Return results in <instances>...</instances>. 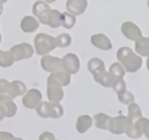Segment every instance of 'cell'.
Listing matches in <instances>:
<instances>
[{"mask_svg": "<svg viewBox=\"0 0 149 140\" xmlns=\"http://www.w3.org/2000/svg\"><path fill=\"white\" fill-rule=\"evenodd\" d=\"M111 88L117 94L124 93L127 90V85L123 78L116 79Z\"/></svg>", "mask_w": 149, "mask_h": 140, "instance_id": "obj_30", "label": "cell"}, {"mask_svg": "<svg viewBox=\"0 0 149 140\" xmlns=\"http://www.w3.org/2000/svg\"><path fill=\"white\" fill-rule=\"evenodd\" d=\"M91 43L95 48L102 50H109L112 48V44L110 39L104 34H96L91 36Z\"/></svg>", "mask_w": 149, "mask_h": 140, "instance_id": "obj_16", "label": "cell"}, {"mask_svg": "<svg viewBox=\"0 0 149 140\" xmlns=\"http://www.w3.org/2000/svg\"><path fill=\"white\" fill-rule=\"evenodd\" d=\"M7 0H0V4H3L4 3L7 2Z\"/></svg>", "mask_w": 149, "mask_h": 140, "instance_id": "obj_38", "label": "cell"}, {"mask_svg": "<svg viewBox=\"0 0 149 140\" xmlns=\"http://www.w3.org/2000/svg\"><path fill=\"white\" fill-rule=\"evenodd\" d=\"M62 64L63 69L70 74H75L79 71V58L76 54L70 52L64 55L62 59Z\"/></svg>", "mask_w": 149, "mask_h": 140, "instance_id": "obj_11", "label": "cell"}, {"mask_svg": "<svg viewBox=\"0 0 149 140\" xmlns=\"http://www.w3.org/2000/svg\"><path fill=\"white\" fill-rule=\"evenodd\" d=\"M50 7L46 2L42 1H37L33 4L32 11L34 16L39 19L42 24H47L48 17L50 13Z\"/></svg>", "mask_w": 149, "mask_h": 140, "instance_id": "obj_10", "label": "cell"}, {"mask_svg": "<svg viewBox=\"0 0 149 140\" xmlns=\"http://www.w3.org/2000/svg\"><path fill=\"white\" fill-rule=\"evenodd\" d=\"M135 128H137L140 134L145 135L149 139V120L146 118H140L134 123Z\"/></svg>", "mask_w": 149, "mask_h": 140, "instance_id": "obj_24", "label": "cell"}, {"mask_svg": "<svg viewBox=\"0 0 149 140\" xmlns=\"http://www.w3.org/2000/svg\"><path fill=\"white\" fill-rule=\"evenodd\" d=\"M111 118V116L105 113H102V112L95 114L93 116L95 125L96 128H99V129L107 130L108 124H109Z\"/></svg>", "mask_w": 149, "mask_h": 140, "instance_id": "obj_22", "label": "cell"}, {"mask_svg": "<svg viewBox=\"0 0 149 140\" xmlns=\"http://www.w3.org/2000/svg\"><path fill=\"white\" fill-rule=\"evenodd\" d=\"M57 47L59 48H67L71 44V36L68 34H61L55 38Z\"/></svg>", "mask_w": 149, "mask_h": 140, "instance_id": "obj_28", "label": "cell"}, {"mask_svg": "<svg viewBox=\"0 0 149 140\" xmlns=\"http://www.w3.org/2000/svg\"><path fill=\"white\" fill-rule=\"evenodd\" d=\"M0 107L4 110L5 117L12 118L17 113V105L13 99L4 94H0Z\"/></svg>", "mask_w": 149, "mask_h": 140, "instance_id": "obj_14", "label": "cell"}, {"mask_svg": "<svg viewBox=\"0 0 149 140\" xmlns=\"http://www.w3.org/2000/svg\"><path fill=\"white\" fill-rule=\"evenodd\" d=\"M47 93L49 102H60L64 96L62 86L49 76L47 78Z\"/></svg>", "mask_w": 149, "mask_h": 140, "instance_id": "obj_7", "label": "cell"}, {"mask_svg": "<svg viewBox=\"0 0 149 140\" xmlns=\"http://www.w3.org/2000/svg\"><path fill=\"white\" fill-rule=\"evenodd\" d=\"M116 58L127 72H136L143 64V58L135 54L129 47L119 48L116 52Z\"/></svg>", "mask_w": 149, "mask_h": 140, "instance_id": "obj_1", "label": "cell"}, {"mask_svg": "<svg viewBox=\"0 0 149 140\" xmlns=\"http://www.w3.org/2000/svg\"><path fill=\"white\" fill-rule=\"evenodd\" d=\"M143 117L142 111L138 104L131 102L128 104V119L130 123H134L137 120Z\"/></svg>", "mask_w": 149, "mask_h": 140, "instance_id": "obj_21", "label": "cell"}, {"mask_svg": "<svg viewBox=\"0 0 149 140\" xmlns=\"http://www.w3.org/2000/svg\"><path fill=\"white\" fill-rule=\"evenodd\" d=\"M41 65L42 69L47 72L52 73L63 69L62 59L52 55H43L41 59Z\"/></svg>", "mask_w": 149, "mask_h": 140, "instance_id": "obj_8", "label": "cell"}, {"mask_svg": "<svg viewBox=\"0 0 149 140\" xmlns=\"http://www.w3.org/2000/svg\"><path fill=\"white\" fill-rule=\"evenodd\" d=\"M10 52L13 55L15 61H19L22 59H29L31 58L34 53L32 45L26 42L13 46L10 48Z\"/></svg>", "mask_w": 149, "mask_h": 140, "instance_id": "obj_5", "label": "cell"}, {"mask_svg": "<svg viewBox=\"0 0 149 140\" xmlns=\"http://www.w3.org/2000/svg\"><path fill=\"white\" fill-rule=\"evenodd\" d=\"M49 77L58 82L62 87L68 85L71 83V76L68 72L65 71L64 69L60 70V71L52 72L49 75Z\"/></svg>", "mask_w": 149, "mask_h": 140, "instance_id": "obj_20", "label": "cell"}, {"mask_svg": "<svg viewBox=\"0 0 149 140\" xmlns=\"http://www.w3.org/2000/svg\"><path fill=\"white\" fill-rule=\"evenodd\" d=\"M130 124L127 117L125 115L111 118L108 124L107 130L113 134H122Z\"/></svg>", "mask_w": 149, "mask_h": 140, "instance_id": "obj_6", "label": "cell"}, {"mask_svg": "<svg viewBox=\"0 0 149 140\" xmlns=\"http://www.w3.org/2000/svg\"><path fill=\"white\" fill-rule=\"evenodd\" d=\"M87 67L90 72L94 77L95 82L98 83L99 79L106 71V66L103 60L99 58H91L87 64Z\"/></svg>", "mask_w": 149, "mask_h": 140, "instance_id": "obj_13", "label": "cell"}, {"mask_svg": "<svg viewBox=\"0 0 149 140\" xmlns=\"http://www.w3.org/2000/svg\"><path fill=\"white\" fill-rule=\"evenodd\" d=\"M117 95L119 102L125 105H128L131 102H135V96H133V94L131 92L127 91V90Z\"/></svg>", "mask_w": 149, "mask_h": 140, "instance_id": "obj_31", "label": "cell"}, {"mask_svg": "<svg viewBox=\"0 0 149 140\" xmlns=\"http://www.w3.org/2000/svg\"><path fill=\"white\" fill-rule=\"evenodd\" d=\"M36 113L42 118L58 119L63 115V107L59 102H40L35 108Z\"/></svg>", "mask_w": 149, "mask_h": 140, "instance_id": "obj_2", "label": "cell"}, {"mask_svg": "<svg viewBox=\"0 0 149 140\" xmlns=\"http://www.w3.org/2000/svg\"><path fill=\"white\" fill-rule=\"evenodd\" d=\"M121 31L127 39L132 41H135L142 36V32L141 29L131 21L123 23L121 27Z\"/></svg>", "mask_w": 149, "mask_h": 140, "instance_id": "obj_12", "label": "cell"}, {"mask_svg": "<svg viewBox=\"0 0 149 140\" xmlns=\"http://www.w3.org/2000/svg\"><path fill=\"white\" fill-rule=\"evenodd\" d=\"M93 119L90 115H84L78 117L76 128L79 134H84L93 125Z\"/></svg>", "mask_w": 149, "mask_h": 140, "instance_id": "obj_18", "label": "cell"}, {"mask_svg": "<svg viewBox=\"0 0 149 140\" xmlns=\"http://www.w3.org/2000/svg\"><path fill=\"white\" fill-rule=\"evenodd\" d=\"M135 51L143 57L149 55V38L141 36L135 40Z\"/></svg>", "mask_w": 149, "mask_h": 140, "instance_id": "obj_19", "label": "cell"}, {"mask_svg": "<svg viewBox=\"0 0 149 140\" xmlns=\"http://www.w3.org/2000/svg\"><path fill=\"white\" fill-rule=\"evenodd\" d=\"M3 12V4H0V15H1Z\"/></svg>", "mask_w": 149, "mask_h": 140, "instance_id": "obj_36", "label": "cell"}, {"mask_svg": "<svg viewBox=\"0 0 149 140\" xmlns=\"http://www.w3.org/2000/svg\"><path fill=\"white\" fill-rule=\"evenodd\" d=\"M116 79L117 77H115L110 71H106L99 79L98 83L105 88H111Z\"/></svg>", "mask_w": 149, "mask_h": 140, "instance_id": "obj_25", "label": "cell"}, {"mask_svg": "<svg viewBox=\"0 0 149 140\" xmlns=\"http://www.w3.org/2000/svg\"><path fill=\"white\" fill-rule=\"evenodd\" d=\"M45 1H47V3H50V4H51V3H53L54 1H55L56 0H45Z\"/></svg>", "mask_w": 149, "mask_h": 140, "instance_id": "obj_37", "label": "cell"}, {"mask_svg": "<svg viewBox=\"0 0 149 140\" xmlns=\"http://www.w3.org/2000/svg\"><path fill=\"white\" fill-rule=\"evenodd\" d=\"M61 14L62 13L58 10H51L47 20V24L50 27L56 29L62 26L61 22Z\"/></svg>", "mask_w": 149, "mask_h": 140, "instance_id": "obj_23", "label": "cell"}, {"mask_svg": "<svg viewBox=\"0 0 149 140\" xmlns=\"http://www.w3.org/2000/svg\"><path fill=\"white\" fill-rule=\"evenodd\" d=\"M14 62V58L10 51H2L0 50V66L3 68L11 66Z\"/></svg>", "mask_w": 149, "mask_h": 140, "instance_id": "obj_26", "label": "cell"}, {"mask_svg": "<svg viewBox=\"0 0 149 140\" xmlns=\"http://www.w3.org/2000/svg\"><path fill=\"white\" fill-rule=\"evenodd\" d=\"M1 34H0V42H1Z\"/></svg>", "mask_w": 149, "mask_h": 140, "instance_id": "obj_39", "label": "cell"}, {"mask_svg": "<svg viewBox=\"0 0 149 140\" xmlns=\"http://www.w3.org/2000/svg\"><path fill=\"white\" fill-rule=\"evenodd\" d=\"M27 90L26 86L20 80L10 82L6 79H0V94H4L14 99L24 94Z\"/></svg>", "mask_w": 149, "mask_h": 140, "instance_id": "obj_3", "label": "cell"}, {"mask_svg": "<svg viewBox=\"0 0 149 140\" xmlns=\"http://www.w3.org/2000/svg\"><path fill=\"white\" fill-rule=\"evenodd\" d=\"M125 134H127L128 137L132 139H138L142 136V134H140L139 131L137 130V128H135L134 123H130L129 125V126L127 127V128L125 131Z\"/></svg>", "mask_w": 149, "mask_h": 140, "instance_id": "obj_32", "label": "cell"}, {"mask_svg": "<svg viewBox=\"0 0 149 140\" xmlns=\"http://www.w3.org/2000/svg\"><path fill=\"white\" fill-rule=\"evenodd\" d=\"M20 27L24 32L33 33L39 27V23L35 18L31 15L25 16L21 20Z\"/></svg>", "mask_w": 149, "mask_h": 140, "instance_id": "obj_17", "label": "cell"}, {"mask_svg": "<svg viewBox=\"0 0 149 140\" xmlns=\"http://www.w3.org/2000/svg\"><path fill=\"white\" fill-rule=\"evenodd\" d=\"M87 7V0H68L66 2V10L74 15H82Z\"/></svg>", "mask_w": 149, "mask_h": 140, "instance_id": "obj_15", "label": "cell"}, {"mask_svg": "<svg viewBox=\"0 0 149 140\" xmlns=\"http://www.w3.org/2000/svg\"><path fill=\"white\" fill-rule=\"evenodd\" d=\"M109 71L117 78H123L126 73L125 68L119 62L113 63L109 68Z\"/></svg>", "mask_w": 149, "mask_h": 140, "instance_id": "obj_29", "label": "cell"}, {"mask_svg": "<svg viewBox=\"0 0 149 140\" xmlns=\"http://www.w3.org/2000/svg\"><path fill=\"white\" fill-rule=\"evenodd\" d=\"M17 138L14 136L11 133L6 132V131H0V140H11L16 139Z\"/></svg>", "mask_w": 149, "mask_h": 140, "instance_id": "obj_33", "label": "cell"}, {"mask_svg": "<svg viewBox=\"0 0 149 140\" xmlns=\"http://www.w3.org/2000/svg\"><path fill=\"white\" fill-rule=\"evenodd\" d=\"M42 99V95L40 90L36 88L29 89L22 99V103L27 109H33L36 107Z\"/></svg>", "mask_w": 149, "mask_h": 140, "instance_id": "obj_9", "label": "cell"}, {"mask_svg": "<svg viewBox=\"0 0 149 140\" xmlns=\"http://www.w3.org/2000/svg\"><path fill=\"white\" fill-rule=\"evenodd\" d=\"M4 117H5V114H4V110L0 107V121L2 120Z\"/></svg>", "mask_w": 149, "mask_h": 140, "instance_id": "obj_35", "label": "cell"}, {"mask_svg": "<svg viewBox=\"0 0 149 140\" xmlns=\"http://www.w3.org/2000/svg\"><path fill=\"white\" fill-rule=\"evenodd\" d=\"M76 17L74 15L71 13L65 12V13L61 14V22H62V26L65 27V29H70L75 25L76 23Z\"/></svg>", "mask_w": 149, "mask_h": 140, "instance_id": "obj_27", "label": "cell"}, {"mask_svg": "<svg viewBox=\"0 0 149 140\" xmlns=\"http://www.w3.org/2000/svg\"><path fill=\"white\" fill-rule=\"evenodd\" d=\"M34 47L38 55H47L57 47L55 38L45 33H39L34 38Z\"/></svg>", "mask_w": 149, "mask_h": 140, "instance_id": "obj_4", "label": "cell"}, {"mask_svg": "<svg viewBox=\"0 0 149 140\" xmlns=\"http://www.w3.org/2000/svg\"><path fill=\"white\" fill-rule=\"evenodd\" d=\"M39 140L55 139V136L53 135V134L46 131V132H44L43 134H41L40 136L39 137Z\"/></svg>", "mask_w": 149, "mask_h": 140, "instance_id": "obj_34", "label": "cell"}]
</instances>
